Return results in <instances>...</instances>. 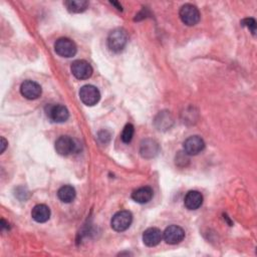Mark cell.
Returning <instances> with one entry per match:
<instances>
[{
    "label": "cell",
    "mask_w": 257,
    "mask_h": 257,
    "mask_svg": "<svg viewBox=\"0 0 257 257\" xmlns=\"http://www.w3.org/2000/svg\"><path fill=\"white\" fill-rule=\"evenodd\" d=\"M153 195H154L153 189L149 186H145L135 190L132 194V199L139 204H146L151 201V199L153 198Z\"/></svg>",
    "instance_id": "cell-14"
},
{
    "label": "cell",
    "mask_w": 257,
    "mask_h": 257,
    "mask_svg": "<svg viewBox=\"0 0 257 257\" xmlns=\"http://www.w3.org/2000/svg\"><path fill=\"white\" fill-rule=\"evenodd\" d=\"M8 223L4 220V219H1V229L3 230L4 228H6V229H8Z\"/></svg>",
    "instance_id": "cell-22"
},
{
    "label": "cell",
    "mask_w": 257,
    "mask_h": 257,
    "mask_svg": "<svg viewBox=\"0 0 257 257\" xmlns=\"http://www.w3.org/2000/svg\"><path fill=\"white\" fill-rule=\"evenodd\" d=\"M6 146H7V142H6V140L2 137V138H1V154L4 153V151H5V149H6Z\"/></svg>",
    "instance_id": "cell-21"
},
{
    "label": "cell",
    "mask_w": 257,
    "mask_h": 257,
    "mask_svg": "<svg viewBox=\"0 0 257 257\" xmlns=\"http://www.w3.org/2000/svg\"><path fill=\"white\" fill-rule=\"evenodd\" d=\"M133 222V215L128 211H119L115 213L110 221L111 228L116 232L126 230Z\"/></svg>",
    "instance_id": "cell-5"
},
{
    "label": "cell",
    "mask_w": 257,
    "mask_h": 257,
    "mask_svg": "<svg viewBox=\"0 0 257 257\" xmlns=\"http://www.w3.org/2000/svg\"><path fill=\"white\" fill-rule=\"evenodd\" d=\"M183 148L187 155L195 156L200 154L204 150L205 143L201 137L192 136L185 140V142L183 143Z\"/></svg>",
    "instance_id": "cell-9"
},
{
    "label": "cell",
    "mask_w": 257,
    "mask_h": 257,
    "mask_svg": "<svg viewBox=\"0 0 257 257\" xmlns=\"http://www.w3.org/2000/svg\"><path fill=\"white\" fill-rule=\"evenodd\" d=\"M203 204V196L199 191H189L184 199V205L188 210H197Z\"/></svg>",
    "instance_id": "cell-13"
},
{
    "label": "cell",
    "mask_w": 257,
    "mask_h": 257,
    "mask_svg": "<svg viewBox=\"0 0 257 257\" xmlns=\"http://www.w3.org/2000/svg\"><path fill=\"white\" fill-rule=\"evenodd\" d=\"M134 133H135V128H134V125L131 124V123H127L125 124V126L123 127L122 130V133H121V136H120V139L123 143L125 144H128L133 137H134Z\"/></svg>",
    "instance_id": "cell-19"
},
{
    "label": "cell",
    "mask_w": 257,
    "mask_h": 257,
    "mask_svg": "<svg viewBox=\"0 0 257 257\" xmlns=\"http://www.w3.org/2000/svg\"><path fill=\"white\" fill-rule=\"evenodd\" d=\"M75 189L72 186L69 185H64L62 186L58 192H57V197L58 199L63 202V203H70L74 200L75 198Z\"/></svg>",
    "instance_id": "cell-17"
},
{
    "label": "cell",
    "mask_w": 257,
    "mask_h": 257,
    "mask_svg": "<svg viewBox=\"0 0 257 257\" xmlns=\"http://www.w3.org/2000/svg\"><path fill=\"white\" fill-rule=\"evenodd\" d=\"M45 113L53 122H64L69 117L68 109L62 104H47L45 106Z\"/></svg>",
    "instance_id": "cell-3"
},
{
    "label": "cell",
    "mask_w": 257,
    "mask_h": 257,
    "mask_svg": "<svg viewBox=\"0 0 257 257\" xmlns=\"http://www.w3.org/2000/svg\"><path fill=\"white\" fill-rule=\"evenodd\" d=\"M41 86L33 80H25L21 83L20 92L27 99H36L41 95Z\"/></svg>",
    "instance_id": "cell-11"
},
{
    "label": "cell",
    "mask_w": 257,
    "mask_h": 257,
    "mask_svg": "<svg viewBox=\"0 0 257 257\" xmlns=\"http://www.w3.org/2000/svg\"><path fill=\"white\" fill-rule=\"evenodd\" d=\"M163 238L166 243L175 245L183 241L185 238V231L177 225H171L166 228V230L163 233Z\"/></svg>",
    "instance_id": "cell-10"
},
{
    "label": "cell",
    "mask_w": 257,
    "mask_h": 257,
    "mask_svg": "<svg viewBox=\"0 0 257 257\" xmlns=\"http://www.w3.org/2000/svg\"><path fill=\"white\" fill-rule=\"evenodd\" d=\"M179 15L183 23L188 26L196 25L200 20V12L198 8L193 4H185L181 7Z\"/></svg>",
    "instance_id": "cell-4"
},
{
    "label": "cell",
    "mask_w": 257,
    "mask_h": 257,
    "mask_svg": "<svg viewBox=\"0 0 257 257\" xmlns=\"http://www.w3.org/2000/svg\"><path fill=\"white\" fill-rule=\"evenodd\" d=\"M127 42V34L121 28H116L112 30L107 37L108 48L113 52L121 51Z\"/></svg>",
    "instance_id": "cell-2"
},
{
    "label": "cell",
    "mask_w": 257,
    "mask_h": 257,
    "mask_svg": "<svg viewBox=\"0 0 257 257\" xmlns=\"http://www.w3.org/2000/svg\"><path fill=\"white\" fill-rule=\"evenodd\" d=\"M70 70H71L72 74L77 79H87L92 74V67H91V65L87 61H85L83 59L74 60L71 63Z\"/></svg>",
    "instance_id": "cell-8"
},
{
    "label": "cell",
    "mask_w": 257,
    "mask_h": 257,
    "mask_svg": "<svg viewBox=\"0 0 257 257\" xmlns=\"http://www.w3.org/2000/svg\"><path fill=\"white\" fill-rule=\"evenodd\" d=\"M163 239V233L160 229L152 227L143 233V241L149 247L157 246Z\"/></svg>",
    "instance_id": "cell-12"
},
{
    "label": "cell",
    "mask_w": 257,
    "mask_h": 257,
    "mask_svg": "<svg viewBox=\"0 0 257 257\" xmlns=\"http://www.w3.org/2000/svg\"><path fill=\"white\" fill-rule=\"evenodd\" d=\"M159 152L158 144L153 140H146L141 145V155L145 158H151Z\"/></svg>",
    "instance_id": "cell-16"
},
{
    "label": "cell",
    "mask_w": 257,
    "mask_h": 257,
    "mask_svg": "<svg viewBox=\"0 0 257 257\" xmlns=\"http://www.w3.org/2000/svg\"><path fill=\"white\" fill-rule=\"evenodd\" d=\"M55 52L61 57H72L76 53V45L75 43L66 37L59 38L54 43Z\"/></svg>",
    "instance_id": "cell-6"
},
{
    "label": "cell",
    "mask_w": 257,
    "mask_h": 257,
    "mask_svg": "<svg viewBox=\"0 0 257 257\" xmlns=\"http://www.w3.org/2000/svg\"><path fill=\"white\" fill-rule=\"evenodd\" d=\"M31 216L34 221L38 223H44L50 218V209L44 204H38L33 207Z\"/></svg>",
    "instance_id": "cell-15"
},
{
    "label": "cell",
    "mask_w": 257,
    "mask_h": 257,
    "mask_svg": "<svg viewBox=\"0 0 257 257\" xmlns=\"http://www.w3.org/2000/svg\"><path fill=\"white\" fill-rule=\"evenodd\" d=\"M78 142L68 136H61L55 142V151L60 156H69L78 152Z\"/></svg>",
    "instance_id": "cell-1"
},
{
    "label": "cell",
    "mask_w": 257,
    "mask_h": 257,
    "mask_svg": "<svg viewBox=\"0 0 257 257\" xmlns=\"http://www.w3.org/2000/svg\"><path fill=\"white\" fill-rule=\"evenodd\" d=\"M79 97L80 100L88 106H92L96 104L100 99V92L99 90L90 84L83 85L79 90Z\"/></svg>",
    "instance_id": "cell-7"
},
{
    "label": "cell",
    "mask_w": 257,
    "mask_h": 257,
    "mask_svg": "<svg viewBox=\"0 0 257 257\" xmlns=\"http://www.w3.org/2000/svg\"><path fill=\"white\" fill-rule=\"evenodd\" d=\"M241 23H242L243 26L248 27L253 34H255V32H256V22L253 18H246V19L242 20Z\"/></svg>",
    "instance_id": "cell-20"
},
{
    "label": "cell",
    "mask_w": 257,
    "mask_h": 257,
    "mask_svg": "<svg viewBox=\"0 0 257 257\" xmlns=\"http://www.w3.org/2000/svg\"><path fill=\"white\" fill-rule=\"evenodd\" d=\"M64 4L67 10L72 13L83 12L88 6V2L84 0H68V1H65Z\"/></svg>",
    "instance_id": "cell-18"
}]
</instances>
